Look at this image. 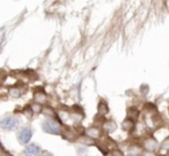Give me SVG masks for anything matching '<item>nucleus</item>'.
<instances>
[{
    "mask_svg": "<svg viewBox=\"0 0 169 156\" xmlns=\"http://www.w3.org/2000/svg\"><path fill=\"white\" fill-rule=\"evenodd\" d=\"M160 149H161V150H164V151L169 150V137L163 139V141L161 142V145H160Z\"/></svg>",
    "mask_w": 169,
    "mask_h": 156,
    "instance_id": "17",
    "label": "nucleus"
},
{
    "mask_svg": "<svg viewBox=\"0 0 169 156\" xmlns=\"http://www.w3.org/2000/svg\"><path fill=\"white\" fill-rule=\"evenodd\" d=\"M140 156H158L155 151H147V150H143L141 155Z\"/></svg>",
    "mask_w": 169,
    "mask_h": 156,
    "instance_id": "21",
    "label": "nucleus"
},
{
    "mask_svg": "<svg viewBox=\"0 0 169 156\" xmlns=\"http://www.w3.org/2000/svg\"><path fill=\"white\" fill-rule=\"evenodd\" d=\"M39 156H53V155L51 154V153H49V151H42Z\"/></svg>",
    "mask_w": 169,
    "mask_h": 156,
    "instance_id": "23",
    "label": "nucleus"
},
{
    "mask_svg": "<svg viewBox=\"0 0 169 156\" xmlns=\"http://www.w3.org/2000/svg\"><path fill=\"white\" fill-rule=\"evenodd\" d=\"M41 153H42V148L36 143H28L23 150V154L26 156H39Z\"/></svg>",
    "mask_w": 169,
    "mask_h": 156,
    "instance_id": "7",
    "label": "nucleus"
},
{
    "mask_svg": "<svg viewBox=\"0 0 169 156\" xmlns=\"http://www.w3.org/2000/svg\"><path fill=\"white\" fill-rule=\"evenodd\" d=\"M33 128L30 126H23V127L19 128V131L16 133V138L20 145L27 146L30 142L31 138H33Z\"/></svg>",
    "mask_w": 169,
    "mask_h": 156,
    "instance_id": "2",
    "label": "nucleus"
},
{
    "mask_svg": "<svg viewBox=\"0 0 169 156\" xmlns=\"http://www.w3.org/2000/svg\"><path fill=\"white\" fill-rule=\"evenodd\" d=\"M108 112H109L108 103H107L104 99H100V102L97 104V114L101 116V117H104Z\"/></svg>",
    "mask_w": 169,
    "mask_h": 156,
    "instance_id": "13",
    "label": "nucleus"
},
{
    "mask_svg": "<svg viewBox=\"0 0 169 156\" xmlns=\"http://www.w3.org/2000/svg\"><path fill=\"white\" fill-rule=\"evenodd\" d=\"M140 116V111L135 106H131L129 109L126 110V118H130L132 120L137 122V119L139 118Z\"/></svg>",
    "mask_w": 169,
    "mask_h": 156,
    "instance_id": "15",
    "label": "nucleus"
},
{
    "mask_svg": "<svg viewBox=\"0 0 169 156\" xmlns=\"http://www.w3.org/2000/svg\"><path fill=\"white\" fill-rule=\"evenodd\" d=\"M141 147H143V150L156 151L159 149L160 143L154 137H151L150 135V137H146L143 139V141H141Z\"/></svg>",
    "mask_w": 169,
    "mask_h": 156,
    "instance_id": "4",
    "label": "nucleus"
},
{
    "mask_svg": "<svg viewBox=\"0 0 169 156\" xmlns=\"http://www.w3.org/2000/svg\"><path fill=\"white\" fill-rule=\"evenodd\" d=\"M109 155L110 156H125L124 155V153H123L119 148H116V147H115V148H112V149L109 151Z\"/></svg>",
    "mask_w": 169,
    "mask_h": 156,
    "instance_id": "18",
    "label": "nucleus"
},
{
    "mask_svg": "<svg viewBox=\"0 0 169 156\" xmlns=\"http://www.w3.org/2000/svg\"><path fill=\"white\" fill-rule=\"evenodd\" d=\"M30 108H31L34 114H39V112H42V108H43V106L38 103H33L30 105Z\"/></svg>",
    "mask_w": 169,
    "mask_h": 156,
    "instance_id": "19",
    "label": "nucleus"
},
{
    "mask_svg": "<svg viewBox=\"0 0 169 156\" xmlns=\"http://www.w3.org/2000/svg\"><path fill=\"white\" fill-rule=\"evenodd\" d=\"M42 130L48 134L52 135H62L63 124H60L57 119L48 118L42 123Z\"/></svg>",
    "mask_w": 169,
    "mask_h": 156,
    "instance_id": "1",
    "label": "nucleus"
},
{
    "mask_svg": "<svg viewBox=\"0 0 169 156\" xmlns=\"http://www.w3.org/2000/svg\"><path fill=\"white\" fill-rule=\"evenodd\" d=\"M34 101H35V103H38V104H41V105L44 103H46L48 96L45 94V91H44V90H37V91H35Z\"/></svg>",
    "mask_w": 169,
    "mask_h": 156,
    "instance_id": "12",
    "label": "nucleus"
},
{
    "mask_svg": "<svg viewBox=\"0 0 169 156\" xmlns=\"http://www.w3.org/2000/svg\"><path fill=\"white\" fill-rule=\"evenodd\" d=\"M24 114H26V116H27V118H31V117H33V114H34V112H33V110H31V108H30V106H28V108H26V109H24Z\"/></svg>",
    "mask_w": 169,
    "mask_h": 156,
    "instance_id": "20",
    "label": "nucleus"
},
{
    "mask_svg": "<svg viewBox=\"0 0 169 156\" xmlns=\"http://www.w3.org/2000/svg\"><path fill=\"white\" fill-rule=\"evenodd\" d=\"M42 114H43L44 116H46L48 118L57 119V112H56L51 106H44V108H42Z\"/></svg>",
    "mask_w": 169,
    "mask_h": 156,
    "instance_id": "16",
    "label": "nucleus"
},
{
    "mask_svg": "<svg viewBox=\"0 0 169 156\" xmlns=\"http://www.w3.org/2000/svg\"><path fill=\"white\" fill-rule=\"evenodd\" d=\"M143 153V147L141 145H131L127 147V156H140Z\"/></svg>",
    "mask_w": 169,
    "mask_h": 156,
    "instance_id": "11",
    "label": "nucleus"
},
{
    "mask_svg": "<svg viewBox=\"0 0 169 156\" xmlns=\"http://www.w3.org/2000/svg\"><path fill=\"white\" fill-rule=\"evenodd\" d=\"M117 128V123L114 119H106L103 123H102V131L104 133H110L115 132Z\"/></svg>",
    "mask_w": 169,
    "mask_h": 156,
    "instance_id": "9",
    "label": "nucleus"
},
{
    "mask_svg": "<svg viewBox=\"0 0 169 156\" xmlns=\"http://www.w3.org/2000/svg\"><path fill=\"white\" fill-rule=\"evenodd\" d=\"M10 95L13 96V97H19L20 95V90L19 89H12L10 90Z\"/></svg>",
    "mask_w": 169,
    "mask_h": 156,
    "instance_id": "22",
    "label": "nucleus"
},
{
    "mask_svg": "<svg viewBox=\"0 0 169 156\" xmlns=\"http://www.w3.org/2000/svg\"><path fill=\"white\" fill-rule=\"evenodd\" d=\"M70 119L73 120L75 124H81V122L85 119V112L80 106L74 105L72 109H70Z\"/></svg>",
    "mask_w": 169,
    "mask_h": 156,
    "instance_id": "5",
    "label": "nucleus"
},
{
    "mask_svg": "<svg viewBox=\"0 0 169 156\" xmlns=\"http://www.w3.org/2000/svg\"><path fill=\"white\" fill-rule=\"evenodd\" d=\"M168 156H169V150H168Z\"/></svg>",
    "mask_w": 169,
    "mask_h": 156,
    "instance_id": "24",
    "label": "nucleus"
},
{
    "mask_svg": "<svg viewBox=\"0 0 169 156\" xmlns=\"http://www.w3.org/2000/svg\"><path fill=\"white\" fill-rule=\"evenodd\" d=\"M135 128V122L130 118H125L122 122V130L124 132H132Z\"/></svg>",
    "mask_w": 169,
    "mask_h": 156,
    "instance_id": "10",
    "label": "nucleus"
},
{
    "mask_svg": "<svg viewBox=\"0 0 169 156\" xmlns=\"http://www.w3.org/2000/svg\"><path fill=\"white\" fill-rule=\"evenodd\" d=\"M62 137L65 139V140H67L70 142H74L78 140V138L79 135H77V132L72 130V128L70 127H63V131H62Z\"/></svg>",
    "mask_w": 169,
    "mask_h": 156,
    "instance_id": "8",
    "label": "nucleus"
},
{
    "mask_svg": "<svg viewBox=\"0 0 169 156\" xmlns=\"http://www.w3.org/2000/svg\"><path fill=\"white\" fill-rule=\"evenodd\" d=\"M103 133L104 132L102 131V128H100L99 126H96V125L91 126V127L88 128H85V134H86L87 137L94 139L95 141H96V140H100V139L103 137Z\"/></svg>",
    "mask_w": 169,
    "mask_h": 156,
    "instance_id": "6",
    "label": "nucleus"
},
{
    "mask_svg": "<svg viewBox=\"0 0 169 156\" xmlns=\"http://www.w3.org/2000/svg\"><path fill=\"white\" fill-rule=\"evenodd\" d=\"M19 119L15 116H6L0 120V127L5 131H14L19 127Z\"/></svg>",
    "mask_w": 169,
    "mask_h": 156,
    "instance_id": "3",
    "label": "nucleus"
},
{
    "mask_svg": "<svg viewBox=\"0 0 169 156\" xmlns=\"http://www.w3.org/2000/svg\"><path fill=\"white\" fill-rule=\"evenodd\" d=\"M77 141H79L80 143H82L83 146H87V147H92V146H95L96 145V141L92 139V138L87 137L86 134H82V135H79Z\"/></svg>",
    "mask_w": 169,
    "mask_h": 156,
    "instance_id": "14",
    "label": "nucleus"
}]
</instances>
